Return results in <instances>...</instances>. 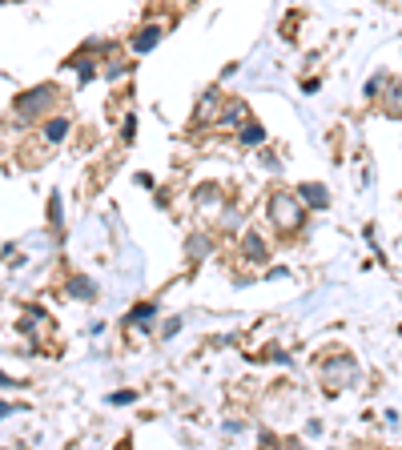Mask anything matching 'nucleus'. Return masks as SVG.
I'll return each mask as SVG.
<instances>
[{"label": "nucleus", "mask_w": 402, "mask_h": 450, "mask_svg": "<svg viewBox=\"0 0 402 450\" xmlns=\"http://www.w3.org/2000/svg\"><path fill=\"white\" fill-rule=\"evenodd\" d=\"M52 96H57L52 85H37V89H28L24 96H17V117H21V121H37L48 105H52Z\"/></svg>", "instance_id": "1"}, {"label": "nucleus", "mask_w": 402, "mask_h": 450, "mask_svg": "<svg viewBox=\"0 0 402 450\" xmlns=\"http://www.w3.org/2000/svg\"><path fill=\"white\" fill-rule=\"evenodd\" d=\"M270 217L282 225V229H298L306 214H302V205H298V197H290V193H274L270 197Z\"/></svg>", "instance_id": "2"}, {"label": "nucleus", "mask_w": 402, "mask_h": 450, "mask_svg": "<svg viewBox=\"0 0 402 450\" xmlns=\"http://www.w3.org/2000/svg\"><path fill=\"white\" fill-rule=\"evenodd\" d=\"M326 378H342V386H354V382H358V366L350 362V358H342V362H330Z\"/></svg>", "instance_id": "3"}, {"label": "nucleus", "mask_w": 402, "mask_h": 450, "mask_svg": "<svg viewBox=\"0 0 402 450\" xmlns=\"http://www.w3.org/2000/svg\"><path fill=\"white\" fill-rule=\"evenodd\" d=\"M157 41H161V28L157 24H145L141 32L133 37V52H149V48H157Z\"/></svg>", "instance_id": "4"}, {"label": "nucleus", "mask_w": 402, "mask_h": 450, "mask_svg": "<svg viewBox=\"0 0 402 450\" xmlns=\"http://www.w3.org/2000/svg\"><path fill=\"white\" fill-rule=\"evenodd\" d=\"M241 245H245V258H250V261H265V258H270V249H265L261 234H254V229L241 237Z\"/></svg>", "instance_id": "5"}, {"label": "nucleus", "mask_w": 402, "mask_h": 450, "mask_svg": "<svg viewBox=\"0 0 402 450\" xmlns=\"http://www.w3.org/2000/svg\"><path fill=\"white\" fill-rule=\"evenodd\" d=\"M302 201H310L314 209H326V205H330V197H326L322 185H302Z\"/></svg>", "instance_id": "6"}, {"label": "nucleus", "mask_w": 402, "mask_h": 450, "mask_svg": "<svg viewBox=\"0 0 402 450\" xmlns=\"http://www.w3.org/2000/svg\"><path fill=\"white\" fill-rule=\"evenodd\" d=\"M65 133H69V121L65 117H52L45 125V141H65Z\"/></svg>", "instance_id": "7"}, {"label": "nucleus", "mask_w": 402, "mask_h": 450, "mask_svg": "<svg viewBox=\"0 0 402 450\" xmlns=\"http://www.w3.org/2000/svg\"><path fill=\"white\" fill-rule=\"evenodd\" d=\"M153 318H157V306H137L129 314V322H133V326H145V330L153 326Z\"/></svg>", "instance_id": "8"}, {"label": "nucleus", "mask_w": 402, "mask_h": 450, "mask_svg": "<svg viewBox=\"0 0 402 450\" xmlns=\"http://www.w3.org/2000/svg\"><path fill=\"white\" fill-rule=\"evenodd\" d=\"M241 117H245V105H230V109L217 117V125H221V129H237V121Z\"/></svg>", "instance_id": "9"}, {"label": "nucleus", "mask_w": 402, "mask_h": 450, "mask_svg": "<svg viewBox=\"0 0 402 450\" xmlns=\"http://www.w3.org/2000/svg\"><path fill=\"white\" fill-rule=\"evenodd\" d=\"M185 249H190V258H205V254H210V237L193 234L190 241H185Z\"/></svg>", "instance_id": "10"}, {"label": "nucleus", "mask_w": 402, "mask_h": 450, "mask_svg": "<svg viewBox=\"0 0 402 450\" xmlns=\"http://www.w3.org/2000/svg\"><path fill=\"white\" fill-rule=\"evenodd\" d=\"M386 113L402 117V85H390V101H386Z\"/></svg>", "instance_id": "11"}, {"label": "nucleus", "mask_w": 402, "mask_h": 450, "mask_svg": "<svg viewBox=\"0 0 402 450\" xmlns=\"http://www.w3.org/2000/svg\"><path fill=\"white\" fill-rule=\"evenodd\" d=\"M72 294H77V298H93V282H89V278H77V282H72Z\"/></svg>", "instance_id": "12"}, {"label": "nucleus", "mask_w": 402, "mask_h": 450, "mask_svg": "<svg viewBox=\"0 0 402 450\" xmlns=\"http://www.w3.org/2000/svg\"><path fill=\"white\" fill-rule=\"evenodd\" d=\"M382 85H390V81H386V76H370V81H366V96H382L379 93Z\"/></svg>", "instance_id": "13"}, {"label": "nucleus", "mask_w": 402, "mask_h": 450, "mask_svg": "<svg viewBox=\"0 0 402 450\" xmlns=\"http://www.w3.org/2000/svg\"><path fill=\"white\" fill-rule=\"evenodd\" d=\"M261 137H265V133H261L258 125H250V129H245V133H241V141H245V145H258Z\"/></svg>", "instance_id": "14"}, {"label": "nucleus", "mask_w": 402, "mask_h": 450, "mask_svg": "<svg viewBox=\"0 0 402 450\" xmlns=\"http://www.w3.org/2000/svg\"><path fill=\"white\" fill-rule=\"evenodd\" d=\"M8 414H12V410H8V406L0 402V418H8Z\"/></svg>", "instance_id": "15"}, {"label": "nucleus", "mask_w": 402, "mask_h": 450, "mask_svg": "<svg viewBox=\"0 0 402 450\" xmlns=\"http://www.w3.org/2000/svg\"><path fill=\"white\" fill-rule=\"evenodd\" d=\"M0 386H12V378H8V374H0Z\"/></svg>", "instance_id": "16"}]
</instances>
